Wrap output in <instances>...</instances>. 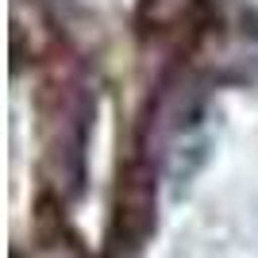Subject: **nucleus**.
I'll use <instances>...</instances> for the list:
<instances>
[{"instance_id": "1", "label": "nucleus", "mask_w": 258, "mask_h": 258, "mask_svg": "<svg viewBox=\"0 0 258 258\" xmlns=\"http://www.w3.org/2000/svg\"><path fill=\"white\" fill-rule=\"evenodd\" d=\"M158 220V162L151 154L131 151L127 166L119 170L116 208L108 227V250L112 258H131L147 247V239Z\"/></svg>"}]
</instances>
